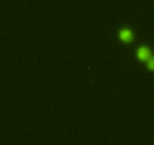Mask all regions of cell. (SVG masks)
Returning <instances> with one entry per match:
<instances>
[{
    "instance_id": "1",
    "label": "cell",
    "mask_w": 154,
    "mask_h": 145,
    "mask_svg": "<svg viewBox=\"0 0 154 145\" xmlns=\"http://www.w3.org/2000/svg\"><path fill=\"white\" fill-rule=\"evenodd\" d=\"M118 38L121 42H131L134 39V30L131 27H121L118 30Z\"/></svg>"
},
{
    "instance_id": "3",
    "label": "cell",
    "mask_w": 154,
    "mask_h": 145,
    "mask_svg": "<svg viewBox=\"0 0 154 145\" xmlns=\"http://www.w3.org/2000/svg\"><path fill=\"white\" fill-rule=\"evenodd\" d=\"M146 68H148L149 71H154V54L148 59V62H146Z\"/></svg>"
},
{
    "instance_id": "2",
    "label": "cell",
    "mask_w": 154,
    "mask_h": 145,
    "mask_svg": "<svg viewBox=\"0 0 154 145\" xmlns=\"http://www.w3.org/2000/svg\"><path fill=\"white\" fill-rule=\"evenodd\" d=\"M136 56H137V59L140 60V62H148V59L152 56V53H151V48L146 45V44H143V45H139V48H137V51H136Z\"/></svg>"
}]
</instances>
